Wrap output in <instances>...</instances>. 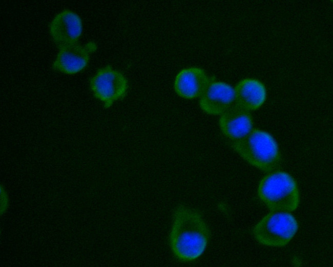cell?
Returning a JSON list of instances; mask_svg holds the SVG:
<instances>
[{
    "label": "cell",
    "instance_id": "6da1fadb",
    "mask_svg": "<svg viewBox=\"0 0 333 267\" xmlns=\"http://www.w3.org/2000/svg\"><path fill=\"white\" fill-rule=\"evenodd\" d=\"M209 238V228L198 212L184 205L176 208L169 242L178 259L190 261L198 258L204 252Z\"/></svg>",
    "mask_w": 333,
    "mask_h": 267
},
{
    "label": "cell",
    "instance_id": "7a4b0ae2",
    "mask_svg": "<svg viewBox=\"0 0 333 267\" xmlns=\"http://www.w3.org/2000/svg\"><path fill=\"white\" fill-rule=\"evenodd\" d=\"M231 148L258 169L269 173L279 169L281 154L274 137L268 131L253 128L247 135L231 141Z\"/></svg>",
    "mask_w": 333,
    "mask_h": 267
},
{
    "label": "cell",
    "instance_id": "3957f363",
    "mask_svg": "<svg viewBox=\"0 0 333 267\" xmlns=\"http://www.w3.org/2000/svg\"><path fill=\"white\" fill-rule=\"evenodd\" d=\"M259 199L270 212H292L300 203L298 186L289 173L279 169L264 176L257 189Z\"/></svg>",
    "mask_w": 333,
    "mask_h": 267
},
{
    "label": "cell",
    "instance_id": "277c9868",
    "mask_svg": "<svg viewBox=\"0 0 333 267\" xmlns=\"http://www.w3.org/2000/svg\"><path fill=\"white\" fill-rule=\"evenodd\" d=\"M298 228L297 221L289 212H270L256 224L253 233L262 245L282 247L290 242Z\"/></svg>",
    "mask_w": 333,
    "mask_h": 267
},
{
    "label": "cell",
    "instance_id": "5b68a950",
    "mask_svg": "<svg viewBox=\"0 0 333 267\" xmlns=\"http://www.w3.org/2000/svg\"><path fill=\"white\" fill-rule=\"evenodd\" d=\"M94 96L103 103L106 108L125 97L128 88L126 77L109 65L100 68L90 80Z\"/></svg>",
    "mask_w": 333,
    "mask_h": 267
},
{
    "label": "cell",
    "instance_id": "8992f818",
    "mask_svg": "<svg viewBox=\"0 0 333 267\" xmlns=\"http://www.w3.org/2000/svg\"><path fill=\"white\" fill-rule=\"evenodd\" d=\"M94 43L85 45L76 43L59 48L52 68L61 73L73 74L84 70L88 65L90 54L96 50Z\"/></svg>",
    "mask_w": 333,
    "mask_h": 267
},
{
    "label": "cell",
    "instance_id": "52a82bcc",
    "mask_svg": "<svg viewBox=\"0 0 333 267\" xmlns=\"http://www.w3.org/2000/svg\"><path fill=\"white\" fill-rule=\"evenodd\" d=\"M234 102V88L228 83L213 78L199 98V105L206 114L220 116Z\"/></svg>",
    "mask_w": 333,
    "mask_h": 267
},
{
    "label": "cell",
    "instance_id": "ba28073f",
    "mask_svg": "<svg viewBox=\"0 0 333 267\" xmlns=\"http://www.w3.org/2000/svg\"><path fill=\"white\" fill-rule=\"evenodd\" d=\"M82 31L80 17L75 12L65 10L53 18L49 26V32L53 42L60 47L76 43Z\"/></svg>",
    "mask_w": 333,
    "mask_h": 267
},
{
    "label": "cell",
    "instance_id": "9c48e42d",
    "mask_svg": "<svg viewBox=\"0 0 333 267\" xmlns=\"http://www.w3.org/2000/svg\"><path fill=\"white\" fill-rule=\"evenodd\" d=\"M214 77L202 68L190 67L181 69L176 75L174 88L177 94L185 99L199 98Z\"/></svg>",
    "mask_w": 333,
    "mask_h": 267
},
{
    "label": "cell",
    "instance_id": "30bf717a",
    "mask_svg": "<svg viewBox=\"0 0 333 267\" xmlns=\"http://www.w3.org/2000/svg\"><path fill=\"white\" fill-rule=\"evenodd\" d=\"M251 111L235 103L220 115L219 126L223 135L231 141L241 138L253 128Z\"/></svg>",
    "mask_w": 333,
    "mask_h": 267
},
{
    "label": "cell",
    "instance_id": "8fae6325",
    "mask_svg": "<svg viewBox=\"0 0 333 267\" xmlns=\"http://www.w3.org/2000/svg\"><path fill=\"white\" fill-rule=\"evenodd\" d=\"M234 89V103L251 112L260 108L266 99V87L262 82L256 79H242Z\"/></svg>",
    "mask_w": 333,
    "mask_h": 267
},
{
    "label": "cell",
    "instance_id": "7c38bea8",
    "mask_svg": "<svg viewBox=\"0 0 333 267\" xmlns=\"http://www.w3.org/2000/svg\"><path fill=\"white\" fill-rule=\"evenodd\" d=\"M1 214H3L6 211L8 208V199L7 195L6 192L3 188V190L1 189Z\"/></svg>",
    "mask_w": 333,
    "mask_h": 267
}]
</instances>
